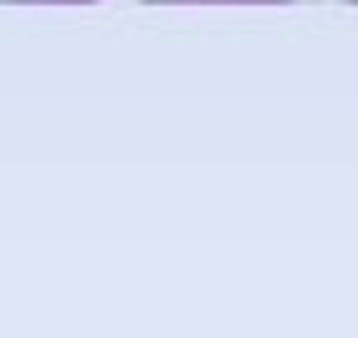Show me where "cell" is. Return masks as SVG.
<instances>
[{"label":"cell","instance_id":"1","mask_svg":"<svg viewBox=\"0 0 358 338\" xmlns=\"http://www.w3.org/2000/svg\"><path fill=\"white\" fill-rule=\"evenodd\" d=\"M10 6H95V0H10Z\"/></svg>","mask_w":358,"mask_h":338},{"label":"cell","instance_id":"2","mask_svg":"<svg viewBox=\"0 0 358 338\" xmlns=\"http://www.w3.org/2000/svg\"><path fill=\"white\" fill-rule=\"evenodd\" d=\"M348 6H358V0H348Z\"/></svg>","mask_w":358,"mask_h":338}]
</instances>
